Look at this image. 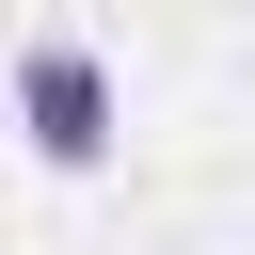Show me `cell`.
<instances>
[{
    "label": "cell",
    "instance_id": "1",
    "mask_svg": "<svg viewBox=\"0 0 255 255\" xmlns=\"http://www.w3.org/2000/svg\"><path fill=\"white\" fill-rule=\"evenodd\" d=\"M16 128H32V159H64V175H96L112 159V64L96 48H16Z\"/></svg>",
    "mask_w": 255,
    "mask_h": 255
}]
</instances>
